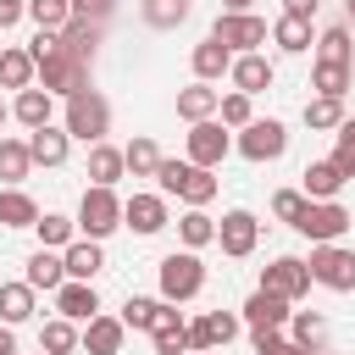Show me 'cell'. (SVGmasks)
Returning a JSON list of instances; mask_svg holds the SVG:
<instances>
[{"mask_svg":"<svg viewBox=\"0 0 355 355\" xmlns=\"http://www.w3.org/2000/svg\"><path fill=\"white\" fill-rule=\"evenodd\" d=\"M22 11H28V6H22V0H0V28H11V22H17V17H22Z\"/></svg>","mask_w":355,"mask_h":355,"instance_id":"obj_50","label":"cell"},{"mask_svg":"<svg viewBox=\"0 0 355 355\" xmlns=\"http://www.w3.org/2000/svg\"><path fill=\"white\" fill-rule=\"evenodd\" d=\"M33 227H39V244H44V250H50V244H72V222H67V216H39Z\"/></svg>","mask_w":355,"mask_h":355,"instance_id":"obj_45","label":"cell"},{"mask_svg":"<svg viewBox=\"0 0 355 355\" xmlns=\"http://www.w3.org/2000/svg\"><path fill=\"white\" fill-rule=\"evenodd\" d=\"M39 344H44V355H67V349H78V333H72V322H67V316H55V322H44Z\"/></svg>","mask_w":355,"mask_h":355,"instance_id":"obj_39","label":"cell"},{"mask_svg":"<svg viewBox=\"0 0 355 355\" xmlns=\"http://www.w3.org/2000/svg\"><path fill=\"white\" fill-rule=\"evenodd\" d=\"M0 316H6L11 327L33 316V283H28V277H22V283H0Z\"/></svg>","mask_w":355,"mask_h":355,"instance_id":"obj_25","label":"cell"},{"mask_svg":"<svg viewBox=\"0 0 355 355\" xmlns=\"http://www.w3.org/2000/svg\"><path fill=\"white\" fill-rule=\"evenodd\" d=\"M305 122H311V128H338V122H344V100H338V94H316V100L305 105Z\"/></svg>","mask_w":355,"mask_h":355,"instance_id":"obj_36","label":"cell"},{"mask_svg":"<svg viewBox=\"0 0 355 355\" xmlns=\"http://www.w3.org/2000/svg\"><path fill=\"white\" fill-rule=\"evenodd\" d=\"M311 83H316V94H349V67H333V61H316V72H311Z\"/></svg>","mask_w":355,"mask_h":355,"instance_id":"obj_35","label":"cell"},{"mask_svg":"<svg viewBox=\"0 0 355 355\" xmlns=\"http://www.w3.org/2000/svg\"><path fill=\"white\" fill-rule=\"evenodd\" d=\"M105 128H111V105H105L94 89H78V94H67V133H72V139H83V144H100V139H105Z\"/></svg>","mask_w":355,"mask_h":355,"instance_id":"obj_2","label":"cell"},{"mask_svg":"<svg viewBox=\"0 0 355 355\" xmlns=\"http://www.w3.org/2000/svg\"><path fill=\"white\" fill-rule=\"evenodd\" d=\"M216 239H222V250H227L233 261H244V255L255 250V239H261V222H255L250 211H227L222 227H216Z\"/></svg>","mask_w":355,"mask_h":355,"instance_id":"obj_12","label":"cell"},{"mask_svg":"<svg viewBox=\"0 0 355 355\" xmlns=\"http://www.w3.org/2000/svg\"><path fill=\"white\" fill-rule=\"evenodd\" d=\"M211 39H222L227 50H255V44H266V22L250 17V11H222L216 28H211Z\"/></svg>","mask_w":355,"mask_h":355,"instance_id":"obj_9","label":"cell"},{"mask_svg":"<svg viewBox=\"0 0 355 355\" xmlns=\"http://www.w3.org/2000/svg\"><path fill=\"white\" fill-rule=\"evenodd\" d=\"M78 227L89 233V239H105V233H116L122 227V200L111 194V189H83V205H78Z\"/></svg>","mask_w":355,"mask_h":355,"instance_id":"obj_4","label":"cell"},{"mask_svg":"<svg viewBox=\"0 0 355 355\" xmlns=\"http://www.w3.org/2000/svg\"><path fill=\"white\" fill-rule=\"evenodd\" d=\"M233 83L244 89V94H261V89H272V61L266 55H255V50H244V55H233Z\"/></svg>","mask_w":355,"mask_h":355,"instance_id":"obj_17","label":"cell"},{"mask_svg":"<svg viewBox=\"0 0 355 355\" xmlns=\"http://www.w3.org/2000/svg\"><path fill=\"white\" fill-rule=\"evenodd\" d=\"M178 233H183V244H189V250H200V244H211V239H216V222H211V216L194 205V211L178 222Z\"/></svg>","mask_w":355,"mask_h":355,"instance_id":"obj_38","label":"cell"},{"mask_svg":"<svg viewBox=\"0 0 355 355\" xmlns=\"http://www.w3.org/2000/svg\"><path fill=\"white\" fill-rule=\"evenodd\" d=\"M0 122H6V105H0Z\"/></svg>","mask_w":355,"mask_h":355,"instance_id":"obj_55","label":"cell"},{"mask_svg":"<svg viewBox=\"0 0 355 355\" xmlns=\"http://www.w3.org/2000/svg\"><path fill=\"white\" fill-rule=\"evenodd\" d=\"M227 133H222V122H194V133H189V161L194 166H222V155H227Z\"/></svg>","mask_w":355,"mask_h":355,"instance_id":"obj_11","label":"cell"},{"mask_svg":"<svg viewBox=\"0 0 355 355\" xmlns=\"http://www.w3.org/2000/svg\"><path fill=\"white\" fill-rule=\"evenodd\" d=\"M189 17V0H144V22L150 28H178Z\"/></svg>","mask_w":355,"mask_h":355,"instance_id":"obj_40","label":"cell"},{"mask_svg":"<svg viewBox=\"0 0 355 355\" xmlns=\"http://www.w3.org/2000/svg\"><path fill=\"white\" fill-rule=\"evenodd\" d=\"M344 11H349V22H355V0H344Z\"/></svg>","mask_w":355,"mask_h":355,"instance_id":"obj_54","label":"cell"},{"mask_svg":"<svg viewBox=\"0 0 355 355\" xmlns=\"http://www.w3.org/2000/svg\"><path fill=\"white\" fill-rule=\"evenodd\" d=\"M272 211H277V216H283V222H294V216H300V211H305V194H294V189H283V194H277V200H272Z\"/></svg>","mask_w":355,"mask_h":355,"instance_id":"obj_49","label":"cell"},{"mask_svg":"<svg viewBox=\"0 0 355 355\" xmlns=\"http://www.w3.org/2000/svg\"><path fill=\"white\" fill-rule=\"evenodd\" d=\"M83 349H89V355H116V349H122V316H89Z\"/></svg>","mask_w":355,"mask_h":355,"instance_id":"obj_18","label":"cell"},{"mask_svg":"<svg viewBox=\"0 0 355 355\" xmlns=\"http://www.w3.org/2000/svg\"><path fill=\"white\" fill-rule=\"evenodd\" d=\"M161 311H166L161 300H128V305H122V327H155Z\"/></svg>","mask_w":355,"mask_h":355,"instance_id":"obj_43","label":"cell"},{"mask_svg":"<svg viewBox=\"0 0 355 355\" xmlns=\"http://www.w3.org/2000/svg\"><path fill=\"white\" fill-rule=\"evenodd\" d=\"M28 166H33V150L17 144V139H0V178L17 183V178H28Z\"/></svg>","mask_w":355,"mask_h":355,"instance_id":"obj_33","label":"cell"},{"mask_svg":"<svg viewBox=\"0 0 355 355\" xmlns=\"http://www.w3.org/2000/svg\"><path fill=\"white\" fill-rule=\"evenodd\" d=\"M233 67V50L222 44V39H205V44H194V72H200V83L205 78H222Z\"/></svg>","mask_w":355,"mask_h":355,"instance_id":"obj_27","label":"cell"},{"mask_svg":"<svg viewBox=\"0 0 355 355\" xmlns=\"http://www.w3.org/2000/svg\"><path fill=\"white\" fill-rule=\"evenodd\" d=\"M311 277H316L322 288L349 294V288H355V250H344V244H316V250H311Z\"/></svg>","mask_w":355,"mask_h":355,"instance_id":"obj_6","label":"cell"},{"mask_svg":"<svg viewBox=\"0 0 355 355\" xmlns=\"http://www.w3.org/2000/svg\"><path fill=\"white\" fill-rule=\"evenodd\" d=\"M122 155H128V172H133V178H155V166H161V150H155L150 139H133Z\"/></svg>","mask_w":355,"mask_h":355,"instance_id":"obj_37","label":"cell"},{"mask_svg":"<svg viewBox=\"0 0 355 355\" xmlns=\"http://www.w3.org/2000/svg\"><path fill=\"white\" fill-rule=\"evenodd\" d=\"M28 17L44 28V33H61L72 22V0H28Z\"/></svg>","mask_w":355,"mask_h":355,"instance_id":"obj_32","label":"cell"},{"mask_svg":"<svg viewBox=\"0 0 355 355\" xmlns=\"http://www.w3.org/2000/svg\"><path fill=\"white\" fill-rule=\"evenodd\" d=\"M33 222H39V205L22 189H6L0 194V227H33Z\"/></svg>","mask_w":355,"mask_h":355,"instance_id":"obj_29","label":"cell"},{"mask_svg":"<svg viewBox=\"0 0 355 355\" xmlns=\"http://www.w3.org/2000/svg\"><path fill=\"white\" fill-rule=\"evenodd\" d=\"M216 105H222V94H216V89H205V83H194V89H183V94H178V116H189V122H205Z\"/></svg>","mask_w":355,"mask_h":355,"instance_id":"obj_30","label":"cell"},{"mask_svg":"<svg viewBox=\"0 0 355 355\" xmlns=\"http://www.w3.org/2000/svg\"><path fill=\"white\" fill-rule=\"evenodd\" d=\"M272 39H277L283 50H305V44H311V22H305V17H288V11H283V17L272 22Z\"/></svg>","mask_w":355,"mask_h":355,"instance_id":"obj_34","label":"cell"},{"mask_svg":"<svg viewBox=\"0 0 355 355\" xmlns=\"http://www.w3.org/2000/svg\"><path fill=\"white\" fill-rule=\"evenodd\" d=\"M28 128H44L50 122V89H17V105H11Z\"/></svg>","mask_w":355,"mask_h":355,"instance_id":"obj_31","label":"cell"},{"mask_svg":"<svg viewBox=\"0 0 355 355\" xmlns=\"http://www.w3.org/2000/svg\"><path fill=\"white\" fill-rule=\"evenodd\" d=\"M255 355H316V349H305V344H294L283 333H255Z\"/></svg>","mask_w":355,"mask_h":355,"instance_id":"obj_44","label":"cell"},{"mask_svg":"<svg viewBox=\"0 0 355 355\" xmlns=\"http://www.w3.org/2000/svg\"><path fill=\"white\" fill-rule=\"evenodd\" d=\"M255 0H222V11H250Z\"/></svg>","mask_w":355,"mask_h":355,"instance_id":"obj_53","label":"cell"},{"mask_svg":"<svg viewBox=\"0 0 355 355\" xmlns=\"http://www.w3.org/2000/svg\"><path fill=\"white\" fill-rule=\"evenodd\" d=\"M244 322H250L255 333H277V327L288 322V300H283V294H266V288H255V294L244 300Z\"/></svg>","mask_w":355,"mask_h":355,"instance_id":"obj_13","label":"cell"},{"mask_svg":"<svg viewBox=\"0 0 355 355\" xmlns=\"http://www.w3.org/2000/svg\"><path fill=\"white\" fill-rule=\"evenodd\" d=\"M33 55L28 50H0V83L6 89H33Z\"/></svg>","mask_w":355,"mask_h":355,"instance_id":"obj_28","label":"cell"},{"mask_svg":"<svg viewBox=\"0 0 355 355\" xmlns=\"http://www.w3.org/2000/svg\"><path fill=\"white\" fill-rule=\"evenodd\" d=\"M122 222H128L133 233H161V227H166V200H161V194H133V200L122 205Z\"/></svg>","mask_w":355,"mask_h":355,"instance_id":"obj_15","label":"cell"},{"mask_svg":"<svg viewBox=\"0 0 355 355\" xmlns=\"http://www.w3.org/2000/svg\"><path fill=\"white\" fill-rule=\"evenodd\" d=\"M155 178H161V189H166V194H178V200H189V205H205V200L216 194L211 166H194V161H161V166H155Z\"/></svg>","mask_w":355,"mask_h":355,"instance_id":"obj_3","label":"cell"},{"mask_svg":"<svg viewBox=\"0 0 355 355\" xmlns=\"http://www.w3.org/2000/svg\"><path fill=\"white\" fill-rule=\"evenodd\" d=\"M55 311H61L67 322H89V316H100V300H94V288H89V283L67 277V283L55 288Z\"/></svg>","mask_w":355,"mask_h":355,"instance_id":"obj_16","label":"cell"},{"mask_svg":"<svg viewBox=\"0 0 355 355\" xmlns=\"http://www.w3.org/2000/svg\"><path fill=\"white\" fill-rule=\"evenodd\" d=\"M67 277H78V283H89L100 266H105V255H100V239H83V244H67Z\"/></svg>","mask_w":355,"mask_h":355,"instance_id":"obj_21","label":"cell"},{"mask_svg":"<svg viewBox=\"0 0 355 355\" xmlns=\"http://www.w3.org/2000/svg\"><path fill=\"white\" fill-rule=\"evenodd\" d=\"M216 111H222V128H250V122H255V116H250V94H244V89H239V94H222V105H216Z\"/></svg>","mask_w":355,"mask_h":355,"instance_id":"obj_42","label":"cell"},{"mask_svg":"<svg viewBox=\"0 0 355 355\" xmlns=\"http://www.w3.org/2000/svg\"><path fill=\"white\" fill-rule=\"evenodd\" d=\"M283 11H288V17H305V22H311V17H316V0H283Z\"/></svg>","mask_w":355,"mask_h":355,"instance_id":"obj_51","label":"cell"},{"mask_svg":"<svg viewBox=\"0 0 355 355\" xmlns=\"http://www.w3.org/2000/svg\"><path fill=\"white\" fill-rule=\"evenodd\" d=\"M294 227H300L305 239H316V244H333V239L349 227V211H344L338 200H305V211L294 216Z\"/></svg>","mask_w":355,"mask_h":355,"instance_id":"obj_7","label":"cell"},{"mask_svg":"<svg viewBox=\"0 0 355 355\" xmlns=\"http://www.w3.org/2000/svg\"><path fill=\"white\" fill-rule=\"evenodd\" d=\"M349 55H355V44H349V28H327V33H322V61H333V67H349Z\"/></svg>","mask_w":355,"mask_h":355,"instance_id":"obj_41","label":"cell"},{"mask_svg":"<svg viewBox=\"0 0 355 355\" xmlns=\"http://www.w3.org/2000/svg\"><path fill=\"white\" fill-rule=\"evenodd\" d=\"M67 139H72V133H61V128H50V122H44V128H33L28 150H33V161H39V166H61V161H67Z\"/></svg>","mask_w":355,"mask_h":355,"instance_id":"obj_19","label":"cell"},{"mask_svg":"<svg viewBox=\"0 0 355 355\" xmlns=\"http://www.w3.org/2000/svg\"><path fill=\"white\" fill-rule=\"evenodd\" d=\"M311 283H316V277H311V261H294V255H283V261H272V266L261 272V288H266V294H283L288 305H294L300 294H311Z\"/></svg>","mask_w":355,"mask_h":355,"instance_id":"obj_8","label":"cell"},{"mask_svg":"<svg viewBox=\"0 0 355 355\" xmlns=\"http://www.w3.org/2000/svg\"><path fill=\"white\" fill-rule=\"evenodd\" d=\"M28 283H33V288H61V283H67V261H55V255L39 244V250L28 255Z\"/></svg>","mask_w":355,"mask_h":355,"instance_id":"obj_24","label":"cell"},{"mask_svg":"<svg viewBox=\"0 0 355 355\" xmlns=\"http://www.w3.org/2000/svg\"><path fill=\"white\" fill-rule=\"evenodd\" d=\"M61 44H67L78 61H94V44H100V22H83V17H72V22L61 28Z\"/></svg>","mask_w":355,"mask_h":355,"instance_id":"obj_26","label":"cell"},{"mask_svg":"<svg viewBox=\"0 0 355 355\" xmlns=\"http://www.w3.org/2000/svg\"><path fill=\"white\" fill-rule=\"evenodd\" d=\"M239 333V316L233 311H205L194 327H189V349H216V344H227Z\"/></svg>","mask_w":355,"mask_h":355,"instance_id":"obj_14","label":"cell"},{"mask_svg":"<svg viewBox=\"0 0 355 355\" xmlns=\"http://www.w3.org/2000/svg\"><path fill=\"white\" fill-rule=\"evenodd\" d=\"M150 338H155V349H161V355H178V349H189V327H183V316H178L172 305H166V311L155 316Z\"/></svg>","mask_w":355,"mask_h":355,"instance_id":"obj_22","label":"cell"},{"mask_svg":"<svg viewBox=\"0 0 355 355\" xmlns=\"http://www.w3.org/2000/svg\"><path fill=\"white\" fill-rule=\"evenodd\" d=\"M0 355H17V338H11V322L0 327Z\"/></svg>","mask_w":355,"mask_h":355,"instance_id":"obj_52","label":"cell"},{"mask_svg":"<svg viewBox=\"0 0 355 355\" xmlns=\"http://www.w3.org/2000/svg\"><path fill=\"white\" fill-rule=\"evenodd\" d=\"M33 67H39V78H44V89L50 94H78V89H89V61H78L67 44H61V33H44L39 28V39H33Z\"/></svg>","mask_w":355,"mask_h":355,"instance_id":"obj_1","label":"cell"},{"mask_svg":"<svg viewBox=\"0 0 355 355\" xmlns=\"http://www.w3.org/2000/svg\"><path fill=\"white\" fill-rule=\"evenodd\" d=\"M294 344H305V349H322V316L300 311V316H294Z\"/></svg>","mask_w":355,"mask_h":355,"instance_id":"obj_47","label":"cell"},{"mask_svg":"<svg viewBox=\"0 0 355 355\" xmlns=\"http://www.w3.org/2000/svg\"><path fill=\"white\" fill-rule=\"evenodd\" d=\"M283 150H288V133H283V122H272V116H266V122H250V128L239 133V155H244V161H277Z\"/></svg>","mask_w":355,"mask_h":355,"instance_id":"obj_10","label":"cell"},{"mask_svg":"<svg viewBox=\"0 0 355 355\" xmlns=\"http://www.w3.org/2000/svg\"><path fill=\"white\" fill-rule=\"evenodd\" d=\"M344 183H349V178L338 172V161H311V166H305V194H311V200H333Z\"/></svg>","mask_w":355,"mask_h":355,"instance_id":"obj_20","label":"cell"},{"mask_svg":"<svg viewBox=\"0 0 355 355\" xmlns=\"http://www.w3.org/2000/svg\"><path fill=\"white\" fill-rule=\"evenodd\" d=\"M200 288H205V266H200V255H194V250H183V255L172 250V255L161 261V294H166V300H194Z\"/></svg>","mask_w":355,"mask_h":355,"instance_id":"obj_5","label":"cell"},{"mask_svg":"<svg viewBox=\"0 0 355 355\" xmlns=\"http://www.w3.org/2000/svg\"><path fill=\"white\" fill-rule=\"evenodd\" d=\"M122 172H128V155H122V150H111V144H94V150H89V178H94L100 189H111Z\"/></svg>","mask_w":355,"mask_h":355,"instance_id":"obj_23","label":"cell"},{"mask_svg":"<svg viewBox=\"0 0 355 355\" xmlns=\"http://www.w3.org/2000/svg\"><path fill=\"white\" fill-rule=\"evenodd\" d=\"M111 11H116V0H72V17H83V22H111Z\"/></svg>","mask_w":355,"mask_h":355,"instance_id":"obj_48","label":"cell"},{"mask_svg":"<svg viewBox=\"0 0 355 355\" xmlns=\"http://www.w3.org/2000/svg\"><path fill=\"white\" fill-rule=\"evenodd\" d=\"M333 161H338L344 178H355V122H338V150H333Z\"/></svg>","mask_w":355,"mask_h":355,"instance_id":"obj_46","label":"cell"}]
</instances>
